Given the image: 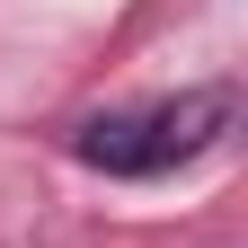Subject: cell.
Masks as SVG:
<instances>
[{"mask_svg": "<svg viewBox=\"0 0 248 248\" xmlns=\"http://www.w3.org/2000/svg\"><path fill=\"white\" fill-rule=\"evenodd\" d=\"M239 124V98L231 89H186V98H160V107H124V115H89L71 151L107 177H160V169H186L204 160Z\"/></svg>", "mask_w": 248, "mask_h": 248, "instance_id": "6da1fadb", "label": "cell"}]
</instances>
